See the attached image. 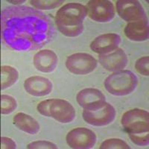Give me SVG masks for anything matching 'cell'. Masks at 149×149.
Segmentation results:
<instances>
[{"label": "cell", "mask_w": 149, "mask_h": 149, "mask_svg": "<svg viewBox=\"0 0 149 149\" xmlns=\"http://www.w3.org/2000/svg\"><path fill=\"white\" fill-rule=\"evenodd\" d=\"M1 142H2V149H14L17 148L15 142L13 139L8 137L1 138Z\"/></svg>", "instance_id": "d4e9b609"}, {"label": "cell", "mask_w": 149, "mask_h": 149, "mask_svg": "<svg viewBox=\"0 0 149 149\" xmlns=\"http://www.w3.org/2000/svg\"><path fill=\"white\" fill-rule=\"evenodd\" d=\"M121 43V37L115 33L102 34L95 38L90 44L94 52L99 54H106L118 49Z\"/></svg>", "instance_id": "4fadbf2b"}, {"label": "cell", "mask_w": 149, "mask_h": 149, "mask_svg": "<svg viewBox=\"0 0 149 149\" xmlns=\"http://www.w3.org/2000/svg\"><path fill=\"white\" fill-rule=\"evenodd\" d=\"M2 37L16 51L42 48L54 38V23L43 12L27 6H11L2 11Z\"/></svg>", "instance_id": "6da1fadb"}, {"label": "cell", "mask_w": 149, "mask_h": 149, "mask_svg": "<svg viewBox=\"0 0 149 149\" xmlns=\"http://www.w3.org/2000/svg\"><path fill=\"white\" fill-rule=\"evenodd\" d=\"M100 149H129L130 146L125 141L120 139H109L103 142L99 147Z\"/></svg>", "instance_id": "44dd1931"}, {"label": "cell", "mask_w": 149, "mask_h": 149, "mask_svg": "<svg viewBox=\"0 0 149 149\" xmlns=\"http://www.w3.org/2000/svg\"><path fill=\"white\" fill-rule=\"evenodd\" d=\"M137 84V77L129 70L115 72L104 81L105 89L117 96L129 95L134 91Z\"/></svg>", "instance_id": "277c9868"}, {"label": "cell", "mask_w": 149, "mask_h": 149, "mask_svg": "<svg viewBox=\"0 0 149 149\" xmlns=\"http://www.w3.org/2000/svg\"><path fill=\"white\" fill-rule=\"evenodd\" d=\"M27 148L29 149H38V148H50L56 149L58 147L54 144L48 141H36L29 143L27 146Z\"/></svg>", "instance_id": "cb8c5ba5"}, {"label": "cell", "mask_w": 149, "mask_h": 149, "mask_svg": "<svg viewBox=\"0 0 149 149\" xmlns=\"http://www.w3.org/2000/svg\"><path fill=\"white\" fill-rule=\"evenodd\" d=\"M116 11L119 17L127 22L148 20L146 11L138 1L119 0L116 2Z\"/></svg>", "instance_id": "ba28073f"}, {"label": "cell", "mask_w": 149, "mask_h": 149, "mask_svg": "<svg viewBox=\"0 0 149 149\" xmlns=\"http://www.w3.org/2000/svg\"><path fill=\"white\" fill-rule=\"evenodd\" d=\"M121 123L128 134H143L149 130L148 112L141 109H133L122 116Z\"/></svg>", "instance_id": "5b68a950"}, {"label": "cell", "mask_w": 149, "mask_h": 149, "mask_svg": "<svg viewBox=\"0 0 149 149\" xmlns=\"http://www.w3.org/2000/svg\"><path fill=\"white\" fill-rule=\"evenodd\" d=\"M149 58L148 56H145L136 61L135 69L139 74L148 76L149 75Z\"/></svg>", "instance_id": "7402d4cb"}, {"label": "cell", "mask_w": 149, "mask_h": 149, "mask_svg": "<svg viewBox=\"0 0 149 149\" xmlns=\"http://www.w3.org/2000/svg\"><path fill=\"white\" fill-rule=\"evenodd\" d=\"M63 3L62 0H31L30 4L39 10H52L59 7Z\"/></svg>", "instance_id": "d6986e66"}, {"label": "cell", "mask_w": 149, "mask_h": 149, "mask_svg": "<svg viewBox=\"0 0 149 149\" xmlns=\"http://www.w3.org/2000/svg\"><path fill=\"white\" fill-rule=\"evenodd\" d=\"M97 61L87 53H75L69 56L66 61L68 70L74 74H87L97 67Z\"/></svg>", "instance_id": "8992f818"}, {"label": "cell", "mask_w": 149, "mask_h": 149, "mask_svg": "<svg viewBox=\"0 0 149 149\" xmlns=\"http://www.w3.org/2000/svg\"><path fill=\"white\" fill-rule=\"evenodd\" d=\"M116 112L111 104L106 103L102 108L95 110L83 111V119L86 122L93 126H105L115 119Z\"/></svg>", "instance_id": "30bf717a"}, {"label": "cell", "mask_w": 149, "mask_h": 149, "mask_svg": "<svg viewBox=\"0 0 149 149\" xmlns=\"http://www.w3.org/2000/svg\"><path fill=\"white\" fill-rule=\"evenodd\" d=\"M19 78L18 71L10 66H2L1 67V89L2 90L9 88L14 85Z\"/></svg>", "instance_id": "ac0fdd59"}, {"label": "cell", "mask_w": 149, "mask_h": 149, "mask_svg": "<svg viewBox=\"0 0 149 149\" xmlns=\"http://www.w3.org/2000/svg\"><path fill=\"white\" fill-rule=\"evenodd\" d=\"M87 8L80 3L66 4L57 11L55 23L58 31L66 37H78L83 32V22Z\"/></svg>", "instance_id": "7a4b0ae2"}, {"label": "cell", "mask_w": 149, "mask_h": 149, "mask_svg": "<svg viewBox=\"0 0 149 149\" xmlns=\"http://www.w3.org/2000/svg\"><path fill=\"white\" fill-rule=\"evenodd\" d=\"M1 98V113L2 115L13 113L17 106L15 98L8 95H2Z\"/></svg>", "instance_id": "ffe728a7"}, {"label": "cell", "mask_w": 149, "mask_h": 149, "mask_svg": "<svg viewBox=\"0 0 149 149\" xmlns=\"http://www.w3.org/2000/svg\"><path fill=\"white\" fill-rule=\"evenodd\" d=\"M88 16L98 22H107L115 17V8L111 2L107 0H92L87 4Z\"/></svg>", "instance_id": "9c48e42d"}, {"label": "cell", "mask_w": 149, "mask_h": 149, "mask_svg": "<svg viewBox=\"0 0 149 149\" xmlns=\"http://www.w3.org/2000/svg\"><path fill=\"white\" fill-rule=\"evenodd\" d=\"M97 136L93 130L86 127H76L68 133L66 143L74 149H89L94 147Z\"/></svg>", "instance_id": "52a82bcc"}, {"label": "cell", "mask_w": 149, "mask_h": 149, "mask_svg": "<svg viewBox=\"0 0 149 149\" xmlns=\"http://www.w3.org/2000/svg\"><path fill=\"white\" fill-rule=\"evenodd\" d=\"M14 124L19 130L27 134L34 135L40 131L39 123L31 116L19 113L14 117Z\"/></svg>", "instance_id": "e0dca14e"}, {"label": "cell", "mask_w": 149, "mask_h": 149, "mask_svg": "<svg viewBox=\"0 0 149 149\" xmlns=\"http://www.w3.org/2000/svg\"><path fill=\"white\" fill-rule=\"evenodd\" d=\"M52 83L48 78L42 76H33L24 82V88L33 96H45L52 91Z\"/></svg>", "instance_id": "5bb4252c"}, {"label": "cell", "mask_w": 149, "mask_h": 149, "mask_svg": "<svg viewBox=\"0 0 149 149\" xmlns=\"http://www.w3.org/2000/svg\"><path fill=\"white\" fill-rule=\"evenodd\" d=\"M130 140L134 144L140 146H146L149 144L148 132L143 134H128Z\"/></svg>", "instance_id": "603a6c76"}, {"label": "cell", "mask_w": 149, "mask_h": 149, "mask_svg": "<svg viewBox=\"0 0 149 149\" xmlns=\"http://www.w3.org/2000/svg\"><path fill=\"white\" fill-rule=\"evenodd\" d=\"M125 34L133 41H145L148 39L149 29L148 20L130 22L125 28Z\"/></svg>", "instance_id": "2e32d148"}, {"label": "cell", "mask_w": 149, "mask_h": 149, "mask_svg": "<svg viewBox=\"0 0 149 149\" xmlns=\"http://www.w3.org/2000/svg\"><path fill=\"white\" fill-rule=\"evenodd\" d=\"M33 63L37 70L45 73L52 72L57 67L58 58L53 51L44 49L36 53Z\"/></svg>", "instance_id": "9a60e30c"}, {"label": "cell", "mask_w": 149, "mask_h": 149, "mask_svg": "<svg viewBox=\"0 0 149 149\" xmlns=\"http://www.w3.org/2000/svg\"><path fill=\"white\" fill-rule=\"evenodd\" d=\"M8 2H10V3L14 4V5H17V4L24 3L26 1H25V0H23V1H9V0H8Z\"/></svg>", "instance_id": "484cf974"}, {"label": "cell", "mask_w": 149, "mask_h": 149, "mask_svg": "<svg viewBox=\"0 0 149 149\" xmlns=\"http://www.w3.org/2000/svg\"><path fill=\"white\" fill-rule=\"evenodd\" d=\"M37 110L42 116L51 117L61 123H70L75 118V110L67 101L52 98L40 102Z\"/></svg>", "instance_id": "3957f363"}, {"label": "cell", "mask_w": 149, "mask_h": 149, "mask_svg": "<svg viewBox=\"0 0 149 149\" xmlns=\"http://www.w3.org/2000/svg\"><path fill=\"white\" fill-rule=\"evenodd\" d=\"M98 61L108 71L118 72L122 70L127 66L128 58L122 49H116L108 54H100Z\"/></svg>", "instance_id": "7c38bea8"}, {"label": "cell", "mask_w": 149, "mask_h": 149, "mask_svg": "<svg viewBox=\"0 0 149 149\" xmlns=\"http://www.w3.org/2000/svg\"><path fill=\"white\" fill-rule=\"evenodd\" d=\"M81 107L86 110H95L102 108L106 104V98L102 91L95 88L81 90L76 97Z\"/></svg>", "instance_id": "8fae6325"}]
</instances>
